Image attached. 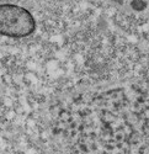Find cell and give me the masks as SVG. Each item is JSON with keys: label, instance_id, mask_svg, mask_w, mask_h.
I'll list each match as a JSON object with an SVG mask.
<instances>
[{"label": "cell", "instance_id": "cell-1", "mask_svg": "<svg viewBox=\"0 0 149 154\" xmlns=\"http://www.w3.org/2000/svg\"><path fill=\"white\" fill-rule=\"evenodd\" d=\"M36 21L32 14L15 4H0V35L22 38L33 33Z\"/></svg>", "mask_w": 149, "mask_h": 154}, {"label": "cell", "instance_id": "cell-2", "mask_svg": "<svg viewBox=\"0 0 149 154\" xmlns=\"http://www.w3.org/2000/svg\"><path fill=\"white\" fill-rule=\"evenodd\" d=\"M148 6V3L145 0H132L131 2V8L134 11H143Z\"/></svg>", "mask_w": 149, "mask_h": 154}, {"label": "cell", "instance_id": "cell-3", "mask_svg": "<svg viewBox=\"0 0 149 154\" xmlns=\"http://www.w3.org/2000/svg\"><path fill=\"white\" fill-rule=\"evenodd\" d=\"M112 2H115V3H118V4H123V2H125V0H112Z\"/></svg>", "mask_w": 149, "mask_h": 154}]
</instances>
